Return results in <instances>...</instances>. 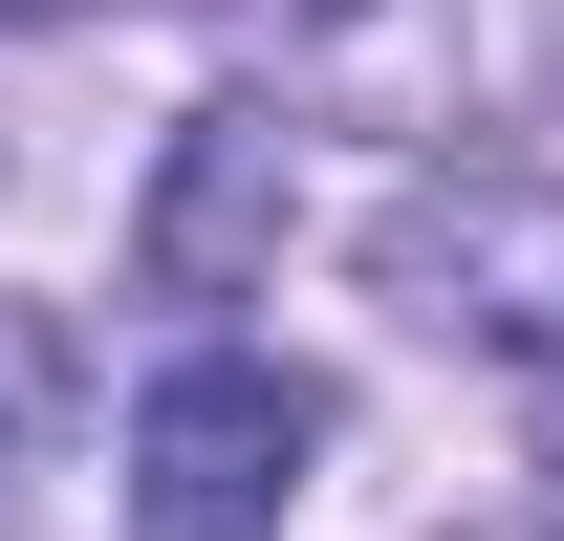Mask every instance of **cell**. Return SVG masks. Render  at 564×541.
I'll return each mask as SVG.
<instances>
[{
	"label": "cell",
	"instance_id": "obj_6",
	"mask_svg": "<svg viewBox=\"0 0 564 541\" xmlns=\"http://www.w3.org/2000/svg\"><path fill=\"white\" fill-rule=\"evenodd\" d=\"M521 368H543V411H521V476H543V541H564V325L521 346Z\"/></svg>",
	"mask_w": 564,
	"mask_h": 541
},
{
	"label": "cell",
	"instance_id": "obj_1",
	"mask_svg": "<svg viewBox=\"0 0 564 541\" xmlns=\"http://www.w3.org/2000/svg\"><path fill=\"white\" fill-rule=\"evenodd\" d=\"M261 109L304 131H391V152H499L564 66V0H217Z\"/></svg>",
	"mask_w": 564,
	"mask_h": 541
},
{
	"label": "cell",
	"instance_id": "obj_5",
	"mask_svg": "<svg viewBox=\"0 0 564 541\" xmlns=\"http://www.w3.org/2000/svg\"><path fill=\"white\" fill-rule=\"evenodd\" d=\"M66 411H87V368H66V325H44V303H0V520L44 498V455H66Z\"/></svg>",
	"mask_w": 564,
	"mask_h": 541
},
{
	"label": "cell",
	"instance_id": "obj_7",
	"mask_svg": "<svg viewBox=\"0 0 564 541\" xmlns=\"http://www.w3.org/2000/svg\"><path fill=\"white\" fill-rule=\"evenodd\" d=\"M22 22H87V0H0V44H22Z\"/></svg>",
	"mask_w": 564,
	"mask_h": 541
},
{
	"label": "cell",
	"instance_id": "obj_2",
	"mask_svg": "<svg viewBox=\"0 0 564 541\" xmlns=\"http://www.w3.org/2000/svg\"><path fill=\"white\" fill-rule=\"evenodd\" d=\"M304 455H326V390H304V368L174 346V368L131 390V541H282Z\"/></svg>",
	"mask_w": 564,
	"mask_h": 541
},
{
	"label": "cell",
	"instance_id": "obj_3",
	"mask_svg": "<svg viewBox=\"0 0 564 541\" xmlns=\"http://www.w3.org/2000/svg\"><path fill=\"white\" fill-rule=\"evenodd\" d=\"M369 281H391L434 346H543V325H564V196H543V174H499V152H456V174L391 196Z\"/></svg>",
	"mask_w": 564,
	"mask_h": 541
},
{
	"label": "cell",
	"instance_id": "obj_4",
	"mask_svg": "<svg viewBox=\"0 0 564 541\" xmlns=\"http://www.w3.org/2000/svg\"><path fill=\"white\" fill-rule=\"evenodd\" d=\"M304 109H261V87H217L196 131H174V174H152L131 217V281L152 303H239V281H282V217H304Z\"/></svg>",
	"mask_w": 564,
	"mask_h": 541
}]
</instances>
